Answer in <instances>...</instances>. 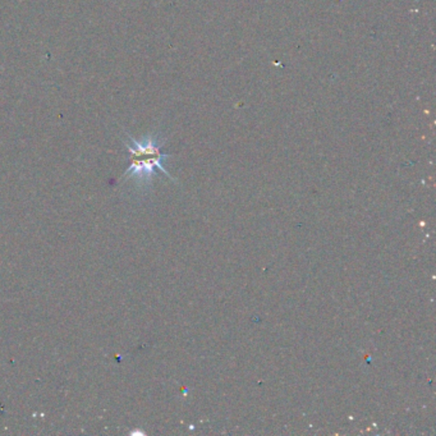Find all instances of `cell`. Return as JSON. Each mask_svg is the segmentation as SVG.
Wrapping results in <instances>:
<instances>
[{"mask_svg":"<svg viewBox=\"0 0 436 436\" xmlns=\"http://www.w3.org/2000/svg\"><path fill=\"white\" fill-rule=\"evenodd\" d=\"M126 148L129 151V168L123 173L122 179L134 177L148 181L160 170L167 177L171 178L168 170L164 168V160L169 157V154H164L162 151L163 143L159 142L156 137H146L142 141L134 140L128 134ZM173 179V178H171Z\"/></svg>","mask_w":436,"mask_h":436,"instance_id":"obj_1","label":"cell"}]
</instances>
